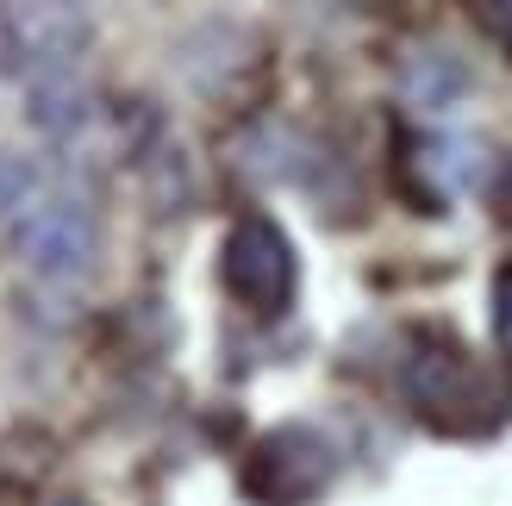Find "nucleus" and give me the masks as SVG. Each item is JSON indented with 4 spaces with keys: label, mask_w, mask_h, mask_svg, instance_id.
Wrapping results in <instances>:
<instances>
[{
    "label": "nucleus",
    "mask_w": 512,
    "mask_h": 506,
    "mask_svg": "<svg viewBox=\"0 0 512 506\" xmlns=\"http://www.w3.org/2000/svg\"><path fill=\"white\" fill-rule=\"evenodd\" d=\"M19 263L38 275V282H88L94 263H100V213L94 200L82 194H38L32 207L19 213V232H13Z\"/></svg>",
    "instance_id": "f257e3e1"
},
{
    "label": "nucleus",
    "mask_w": 512,
    "mask_h": 506,
    "mask_svg": "<svg viewBox=\"0 0 512 506\" xmlns=\"http://www.w3.org/2000/svg\"><path fill=\"white\" fill-rule=\"evenodd\" d=\"M94 44V19L82 0H7L0 7V75H57L75 69Z\"/></svg>",
    "instance_id": "f03ea898"
},
{
    "label": "nucleus",
    "mask_w": 512,
    "mask_h": 506,
    "mask_svg": "<svg viewBox=\"0 0 512 506\" xmlns=\"http://www.w3.org/2000/svg\"><path fill=\"white\" fill-rule=\"evenodd\" d=\"M219 282H225V294H232L238 307L263 313V319L288 313L294 282H300L288 232H281L275 219H263V213L238 219L232 232H225V250H219Z\"/></svg>",
    "instance_id": "7ed1b4c3"
},
{
    "label": "nucleus",
    "mask_w": 512,
    "mask_h": 506,
    "mask_svg": "<svg viewBox=\"0 0 512 506\" xmlns=\"http://www.w3.org/2000/svg\"><path fill=\"white\" fill-rule=\"evenodd\" d=\"M331 482V444L306 425H281L256 444V457L244 469V488L263 506H306Z\"/></svg>",
    "instance_id": "20e7f679"
},
{
    "label": "nucleus",
    "mask_w": 512,
    "mask_h": 506,
    "mask_svg": "<svg viewBox=\"0 0 512 506\" xmlns=\"http://www.w3.org/2000/svg\"><path fill=\"white\" fill-rule=\"evenodd\" d=\"M406 400L419 407V419L444 425V432H469L475 413L488 407V388L463 350H419L406 363Z\"/></svg>",
    "instance_id": "39448f33"
},
{
    "label": "nucleus",
    "mask_w": 512,
    "mask_h": 506,
    "mask_svg": "<svg viewBox=\"0 0 512 506\" xmlns=\"http://www.w3.org/2000/svg\"><path fill=\"white\" fill-rule=\"evenodd\" d=\"M25 119H32V132L44 138H75V132H88V119H94V88L82 82L75 69H57V75H38L32 88H25Z\"/></svg>",
    "instance_id": "423d86ee"
},
{
    "label": "nucleus",
    "mask_w": 512,
    "mask_h": 506,
    "mask_svg": "<svg viewBox=\"0 0 512 506\" xmlns=\"http://www.w3.org/2000/svg\"><path fill=\"white\" fill-rule=\"evenodd\" d=\"M469 88V69L450 57V50H419L413 63H406V94H413V107L425 113H444L450 100H463Z\"/></svg>",
    "instance_id": "0eeeda50"
},
{
    "label": "nucleus",
    "mask_w": 512,
    "mask_h": 506,
    "mask_svg": "<svg viewBox=\"0 0 512 506\" xmlns=\"http://www.w3.org/2000/svg\"><path fill=\"white\" fill-rule=\"evenodd\" d=\"M32 200H38V169L13 150H0V219H19Z\"/></svg>",
    "instance_id": "6e6552de"
},
{
    "label": "nucleus",
    "mask_w": 512,
    "mask_h": 506,
    "mask_svg": "<svg viewBox=\"0 0 512 506\" xmlns=\"http://www.w3.org/2000/svg\"><path fill=\"white\" fill-rule=\"evenodd\" d=\"M494 338L500 350H512V263L494 275Z\"/></svg>",
    "instance_id": "1a4fd4ad"
},
{
    "label": "nucleus",
    "mask_w": 512,
    "mask_h": 506,
    "mask_svg": "<svg viewBox=\"0 0 512 506\" xmlns=\"http://www.w3.org/2000/svg\"><path fill=\"white\" fill-rule=\"evenodd\" d=\"M475 13H481V25H488L494 38L512 44V0H475Z\"/></svg>",
    "instance_id": "9d476101"
}]
</instances>
